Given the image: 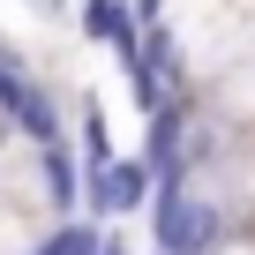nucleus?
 <instances>
[{"mask_svg": "<svg viewBox=\"0 0 255 255\" xmlns=\"http://www.w3.org/2000/svg\"><path fill=\"white\" fill-rule=\"evenodd\" d=\"M143 30H165L180 68L210 83L255 53V0H165L158 23H143Z\"/></svg>", "mask_w": 255, "mask_h": 255, "instance_id": "f257e3e1", "label": "nucleus"}, {"mask_svg": "<svg viewBox=\"0 0 255 255\" xmlns=\"http://www.w3.org/2000/svg\"><path fill=\"white\" fill-rule=\"evenodd\" d=\"M60 225V203L45 188V150L23 135H0V255H38Z\"/></svg>", "mask_w": 255, "mask_h": 255, "instance_id": "f03ea898", "label": "nucleus"}, {"mask_svg": "<svg viewBox=\"0 0 255 255\" xmlns=\"http://www.w3.org/2000/svg\"><path fill=\"white\" fill-rule=\"evenodd\" d=\"M180 180L225 218L233 240H248V225H255V128H233V135H225L195 173H180Z\"/></svg>", "mask_w": 255, "mask_h": 255, "instance_id": "7ed1b4c3", "label": "nucleus"}, {"mask_svg": "<svg viewBox=\"0 0 255 255\" xmlns=\"http://www.w3.org/2000/svg\"><path fill=\"white\" fill-rule=\"evenodd\" d=\"M150 195H158V173H150V158H143V150H135V158H113V165H98V173H90V188H83V203H90L98 218L150 210Z\"/></svg>", "mask_w": 255, "mask_h": 255, "instance_id": "20e7f679", "label": "nucleus"}, {"mask_svg": "<svg viewBox=\"0 0 255 255\" xmlns=\"http://www.w3.org/2000/svg\"><path fill=\"white\" fill-rule=\"evenodd\" d=\"M203 105H210L225 128H255V53L233 60L225 75H210V83H203Z\"/></svg>", "mask_w": 255, "mask_h": 255, "instance_id": "39448f33", "label": "nucleus"}, {"mask_svg": "<svg viewBox=\"0 0 255 255\" xmlns=\"http://www.w3.org/2000/svg\"><path fill=\"white\" fill-rule=\"evenodd\" d=\"M83 30H90L98 45H113V53H120V68L143 53V15L128 8V0H83Z\"/></svg>", "mask_w": 255, "mask_h": 255, "instance_id": "423d86ee", "label": "nucleus"}, {"mask_svg": "<svg viewBox=\"0 0 255 255\" xmlns=\"http://www.w3.org/2000/svg\"><path fill=\"white\" fill-rule=\"evenodd\" d=\"M98 248H105V233H98L90 218H60V225L45 233V248H38V255H98Z\"/></svg>", "mask_w": 255, "mask_h": 255, "instance_id": "0eeeda50", "label": "nucleus"}, {"mask_svg": "<svg viewBox=\"0 0 255 255\" xmlns=\"http://www.w3.org/2000/svg\"><path fill=\"white\" fill-rule=\"evenodd\" d=\"M83 150H90V173L113 165V135H105V105H83Z\"/></svg>", "mask_w": 255, "mask_h": 255, "instance_id": "6e6552de", "label": "nucleus"}, {"mask_svg": "<svg viewBox=\"0 0 255 255\" xmlns=\"http://www.w3.org/2000/svg\"><path fill=\"white\" fill-rule=\"evenodd\" d=\"M210 255H255V240H218Z\"/></svg>", "mask_w": 255, "mask_h": 255, "instance_id": "1a4fd4ad", "label": "nucleus"}, {"mask_svg": "<svg viewBox=\"0 0 255 255\" xmlns=\"http://www.w3.org/2000/svg\"><path fill=\"white\" fill-rule=\"evenodd\" d=\"M98 255H128V248H120V240H105V248H98Z\"/></svg>", "mask_w": 255, "mask_h": 255, "instance_id": "9d476101", "label": "nucleus"}, {"mask_svg": "<svg viewBox=\"0 0 255 255\" xmlns=\"http://www.w3.org/2000/svg\"><path fill=\"white\" fill-rule=\"evenodd\" d=\"M0 135H8V120H0Z\"/></svg>", "mask_w": 255, "mask_h": 255, "instance_id": "9b49d317", "label": "nucleus"}]
</instances>
